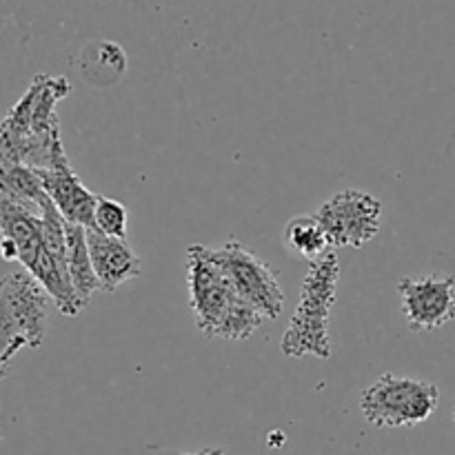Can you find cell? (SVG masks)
Instances as JSON below:
<instances>
[{
    "instance_id": "obj_5",
    "label": "cell",
    "mask_w": 455,
    "mask_h": 455,
    "mask_svg": "<svg viewBox=\"0 0 455 455\" xmlns=\"http://www.w3.org/2000/svg\"><path fill=\"white\" fill-rule=\"evenodd\" d=\"M440 403L438 387L418 378L385 373L363 391L360 409L378 429L418 427L429 420Z\"/></svg>"
},
{
    "instance_id": "obj_2",
    "label": "cell",
    "mask_w": 455,
    "mask_h": 455,
    "mask_svg": "<svg viewBox=\"0 0 455 455\" xmlns=\"http://www.w3.org/2000/svg\"><path fill=\"white\" fill-rule=\"evenodd\" d=\"M187 287L196 329L204 338L240 342L265 324V315L235 291L204 244L187 249Z\"/></svg>"
},
{
    "instance_id": "obj_16",
    "label": "cell",
    "mask_w": 455,
    "mask_h": 455,
    "mask_svg": "<svg viewBox=\"0 0 455 455\" xmlns=\"http://www.w3.org/2000/svg\"><path fill=\"white\" fill-rule=\"evenodd\" d=\"M453 420H455V409H453Z\"/></svg>"
},
{
    "instance_id": "obj_14",
    "label": "cell",
    "mask_w": 455,
    "mask_h": 455,
    "mask_svg": "<svg viewBox=\"0 0 455 455\" xmlns=\"http://www.w3.org/2000/svg\"><path fill=\"white\" fill-rule=\"evenodd\" d=\"M129 212L123 203L114 198L98 196L96 212H93V229L111 238H127Z\"/></svg>"
},
{
    "instance_id": "obj_11",
    "label": "cell",
    "mask_w": 455,
    "mask_h": 455,
    "mask_svg": "<svg viewBox=\"0 0 455 455\" xmlns=\"http://www.w3.org/2000/svg\"><path fill=\"white\" fill-rule=\"evenodd\" d=\"M0 198L25 204L34 212H43L44 204L52 200L38 172L27 164H0Z\"/></svg>"
},
{
    "instance_id": "obj_10",
    "label": "cell",
    "mask_w": 455,
    "mask_h": 455,
    "mask_svg": "<svg viewBox=\"0 0 455 455\" xmlns=\"http://www.w3.org/2000/svg\"><path fill=\"white\" fill-rule=\"evenodd\" d=\"M89 253L100 291L114 293L133 278H140L142 262L127 238H111L96 229H87Z\"/></svg>"
},
{
    "instance_id": "obj_8",
    "label": "cell",
    "mask_w": 455,
    "mask_h": 455,
    "mask_svg": "<svg viewBox=\"0 0 455 455\" xmlns=\"http://www.w3.org/2000/svg\"><path fill=\"white\" fill-rule=\"evenodd\" d=\"M400 300L409 329L429 333L455 320V275H427V278H400Z\"/></svg>"
},
{
    "instance_id": "obj_1",
    "label": "cell",
    "mask_w": 455,
    "mask_h": 455,
    "mask_svg": "<svg viewBox=\"0 0 455 455\" xmlns=\"http://www.w3.org/2000/svg\"><path fill=\"white\" fill-rule=\"evenodd\" d=\"M71 93L65 76L38 74L0 124V164L44 169L62 147L56 105Z\"/></svg>"
},
{
    "instance_id": "obj_4",
    "label": "cell",
    "mask_w": 455,
    "mask_h": 455,
    "mask_svg": "<svg viewBox=\"0 0 455 455\" xmlns=\"http://www.w3.org/2000/svg\"><path fill=\"white\" fill-rule=\"evenodd\" d=\"M47 289L18 262H7L0 284V376L7 378L13 355L38 349L47 333Z\"/></svg>"
},
{
    "instance_id": "obj_12",
    "label": "cell",
    "mask_w": 455,
    "mask_h": 455,
    "mask_svg": "<svg viewBox=\"0 0 455 455\" xmlns=\"http://www.w3.org/2000/svg\"><path fill=\"white\" fill-rule=\"evenodd\" d=\"M67 249H69V275L74 283L76 293L84 307L89 305L93 293L100 289L96 278V271L92 265V253H89L87 229L74 222H67Z\"/></svg>"
},
{
    "instance_id": "obj_6",
    "label": "cell",
    "mask_w": 455,
    "mask_h": 455,
    "mask_svg": "<svg viewBox=\"0 0 455 455\" xmlns=\"http://www.w3.org/2000/svg\"><path fill=\"white\" fill-rule=\"evenodd\" d=\"M209 253L244 300L251 302L267 320L280 318L287 296L269 262L235 238L227 240L220 249H209Z\"/></svg>"
},
{
    "instance_id": "obj_3",
    "label": "cell",
    "mask_w": 455,
    "mask_h": 455,
    "mask_svg": "<svg viewBox=\"0 0 455 455\" xmlns=\"http://www.w3.org/2000/svg\"><path fill=\"white\" fill-rule=\"evenodd\" d=\"M338 280H340V265L333 251L320 260L309 262V269L300 284V300L280 342L284 358L298 360L307 355L318 360L331 358L329 318L336 302Z\"/></svg>"
},
{
    "instance_id": "obj_13",
    "label": "cell",
    "mask_w": 455,
    "mask_h": 455,
    "mask_svg": "<svg viewBox=\"0 0 455 455\" xmlns=\"http://www.w3.org/2000/svg\"><path fill=\"white\" fill-rule=\"evenodd\" d=\"M284 244L289 251L305 258L307 262H315L333 251L327 231H324L323 222L315 218V213L291 218L284 227Z\"/></svg>"
},
{
    "instance_id": "obj_15",
    "label": "cell",
    "mask_w": 455,
    "mask_h": 455,
    "mask_svg": "<svg viewBox=\"0 0 455 455\" xmlns=\"http://www.w3.org/2000/svg\"><path fill=\"white\" fill-rule=\"evenodd\" d=\"M185 455H225V451H222V449H203V451L198 453H185Z\"/></svg>"
},
{
    "instance_id": "obj_9",
    "label": "cell",
    "mask_w": 455,
    "mask_h": 455,
    "mask_svg": "<svg viewBox=\"0 0 455 455\" xmlns=\"http://www.w3.org/2000/svg\"><path fill=\"white\" fill-rule=\"evenodd\" d=\"M43 180L44 191L56 204L67 222L93 229V212H96L98 194L89 191L78 178V173L71 169L69 158L65 154V147H58L52 163L44 169H36Z\"/></svg>"
},
{
    "instance_id": "obj_7",
    "label": "cell",
    "mask_w": 455,
    "mask_h": 455,
    "mask_svg": "<svg viewBox=\"0 0 455 455\" xmlns=\"http://www.w3.org/2000/svg\"><path fill=\"white\" fill-rule=\"evenodd\" d=\"M315 218L323 222L331 249H360L380 231L382 203L367 191L345 189L324 200Z\"/></svg>"
}]
</instances>
